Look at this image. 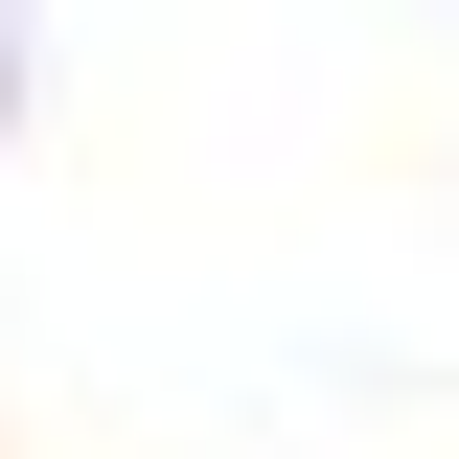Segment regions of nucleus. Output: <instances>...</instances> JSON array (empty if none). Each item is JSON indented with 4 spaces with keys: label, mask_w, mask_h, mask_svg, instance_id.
I'll use <instances>...</instances> for the list:
<instances>
[{
    "label": "nucleus",
    "mask_w": 459,
    "mask_h": 459,
    "mask_svg": "<svg viewBox=\"0 0 459 459\" xmlns=\"http://www.w3.org/2000/svg\"><path fill=\"white\" fill-rule=\"evenodd\" d=\"M23 69H47V47H23V0H0V115H23Z\"/></svg>",
    "instance_id": "nucleus-1"
}]
</instances>
